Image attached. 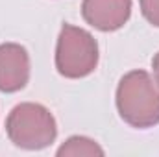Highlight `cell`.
I'll return each mask as SVG.
<instances>
[{
    "label": "cell",
    "mask_w": 159,
    "mask_h": 157,
    "mask_svg": "<svg viewBox=\"0 0 159 157\" xmlns=\"http://www.w3.org/2000/svg\"><path fill=\"white\" fill-rule=\"evenodd\" d=\"M115 102L120 118L131 128L148 129L159 124V85L146 70L124 74L117 85Z\"/></svg>",
    "instance_id": "1"
},
{
    "label": "cell",
    "mask_w": 159,
    "mask_h": 157,
    "mask_svg": "<svg viewBox=\"0 0 159 157\" xmlns=\"http://www.w3.org/2000/svg\"><path fill=\"white\" fill-rule=\"evenodd\" d=\"M6 133L9 141L22 150L37 152L48 148L57 137L54 115L41 104H17L6 118Z\"/></svg>",
    "instance_id": "2"
},
{
    "label": "cell",
    "mask_w": 159,
    "mask_h": 157,
    "mask_svg": "<svg viewBox=\"0 0 159 157\" xmlns=\"http://www.w3.org/2000/svg\"><path fill=\"white\" fill-rule=\"evenodd\" d=\"M98 43L83 28L63 24L56 44V69L63 78L80 79L98 67Z\"/></svg>",
    "instance_id": "3"
},
{
    "label": "cell",
    "mask_w": 159,
    "mask_h": 157,
    "mask_svg": "<svg viewBox=\"0 0 159 157\" xmlns=\"http://www.w3.org/2000/svg\"><path fill=\"white\" fill-rule=\"evenodd\" d=\"M30 54L22 44H0V92H17L30 81Z\"/></svg>",
    "instance_id": "4"
},
{
    "label": "cell",
    "mask_w": 159,
    "mask_h": 157,
    "mask_svg": "<svg viewBox=\"0 0 159 157\" xmlns=\"http://www.w3.org/2000/svg\"><path fill=\"white\" fill-rule=\"evenodd\" d=\"M83 20L100 32H117L131 17V0H83Z\"/></svg>",
    "instance_id": "5"
},
{
    "label": "cell",
    "mask_w": 159,
    "mask_h": 157,
    "mask_svg": "<svg viewBox=\"0 0 159 157\" xmlns=\"http://www.w3.org/2000/svg\"><path fill=\"white\" fill-rule=\"evenodd\" d=\"M57 155L59 157H67V155H72V157H78V155H89V157H102L104 155V148L96 142V141H93V139H89V137H81V135H72V137H69L61 146H59V150H57Z\"/></svg>",
    "instance_id": "6"
},
{
    "label": "cell",
    "mask_w": 159,
    "mask_h": 157,
    "mask_svg": "<svg viewBox=\"0 0 159 157\" xmlns=\"http://www.w3.org/2000/svg\"><path fill=\"white\" fill-rule=\"evenodd\" d=\"M143 17L152 24L159 28V0H139Z\"/></svg>",
    "instance_id": "7"
},
{
    "label": "cell",
    "mask_w": 159,
    "mask_h": 157,
    "mask_svg": "<svg viewBox=\"0 0 159 157\" xmlns=\"http://www.w3.org/2000/svg\"><path fill=\"white\" fill-rule=\"evenodd\" d=\"M152 70H154V79H156V83L159 85V52L154 56V59H152Z\"/></svg>",
    "instance_id": "8"
}]
</instances>
